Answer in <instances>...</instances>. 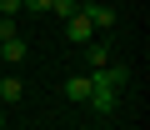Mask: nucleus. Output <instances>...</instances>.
Listing matches in <instances>:
<instances>
[{
	"instance_id": "7",
	"label": "nucleus",
	"mask_w": 150,
	"mask_h": 130,
	"mask_svg": "<svg viewBox=\"0 0 150 130\" xmlns=\"http://www.w3.org/2000/svg\"><path fill=\"white\" fill-rule=\"evenodd\" d=\"M50 10L65 20V15H75V10H80V5H75V0H50Z\"/></svg>"
},
{
	"instance_id": "1",
	"label": "nucleus",
	"mask_w": 150,
	"mask_h": 130,
	"mask_svg": "<svg viewBox=\"0 0 150 130\" xmlns=\"http://www.w3.org/2000/svg\"><path fill=\"white\" fill-rule=\"evenodd\" d=\"M65 35H70L75 45H85V40H95V25L85 20V10H75V15H65Z\"/></svg>"
},
{
	"instance_id": "10",
	"label": "nucleus",
	"mask_w": 150,
	"mask_h": 130,
	"mask_svg": "<svg viewBox=\"0 0 150 130\" xmlns=\"http://www.w3.org/2000/svg\"><path fill=\"white\" fill-rule=\"evenodd\" d=\"M15 35V20H0V40H10Z\"/></svg>"
},
{
	"instance_id": "4",
	"label": "nucleus",
	"mask_w": 150,
	"mask_h": 130,
	"mask_svg": "<svg viewBox=\"0 0 150 130\" xmlns=\"http://www.w3.org/2000/svg\"><path fill=\"white\" fill-rule=\"evenodd\" d=\"M0 60H5V65H20V60H25V40H20V35L0 40Z\"/></svg>"
},
{
	"instance_id": "5",
	"label": "nucleus",
	"mask_w": 150,
	"mask_h": 130,
	"mask_svg": "<svg viewBox=\"0 0 150 130\" xmlns=\"http://www.w3.org/2000/svg\"><path fill=\"white\" fill-rule=\"evenodd\" d=\"M85 65H90V70H100V65H110V50H105L100 40H85Z\"/></svg>"
},
{
	"instance_id": "9",
	"label": "nucleus",
	"mask_w": 150,
	"mask_h": 130,
	"mask_svg": "<svg viewBox=\"0 0 150 130\" xmlns=\"http://www.w3.org/2000/svg\"><path fill=\"white\" fill-rule=\"evenodd\" d=\"M20 10H30V15H45V10H50V0H20Z\"/></svg>"
},
{
	"instance_id": "11",
	"label": "nucleus",
	"mask_w": 150,
	"mask_h": 130,
	"mask_svg": "<svg viewBox=\"0 0 150 130\" xmlns=\"http://www.w3.org/2000/svg\"><path fill=\"white\" fill-rule=\"evenodd\" d=\"M0 130H5V105H0Z\"/></svg>"
},
{
	"instance_id": "6",
	"label": "nucleus",
	"mask_w": 150,
	"mask_h": 130,
	"mask_svg": "<svg viewBox=\"0 0 150 130\" xmlns=\"http://www.w3.org/2000/svg\"><path fill=\"white\" fill-rule=\"evenodd\" d=\"M20 100V75H5L0 80V105H15Z\"/></svg>"
},
{
	"instance_id": "2",
	"label": "nucleus",
	"mask_w": 150,
	"mask_h": 130,
	"mask_svg": "<svg viewBox=\"0 0 150 130\" xmlns=\"http://www.w3.org/2000/svg\"><path fill=\"white\" fill-rule=\"evenodd\" d=\"M65 100L85 105V100H90V75H70V80H65Z\"/></svg>"
},
{
	"instance_id": "3",
	"label": "nucleus",
	"mask_w": 150,
	"mask_h": 130,
	"mask_svg": "<svg viewBox=\"0 0 150 130\" xmlns=\"http://www.w3.org/2000/svg\"><path fill=\"white\" fill-rule=\"evenodd\" d=\"M85 10V20L95 25V30H105V25H115V5H80Z\"/></svg>"
},
{
	"instance_id": "8",
	"label": "nucleus",
	"mask_w": 150,
	"mask_h": 130,
	"mask_svg": "<svg viewBox=\"0 0 150 130\" xmlns=\"http://www.w3.org/2000/svg\"><path fill=\"white\" fill-rule=\"evenodd\" d=\"M20 15V0H0V20H15Z\"/></svg>"
}]
</instances>
